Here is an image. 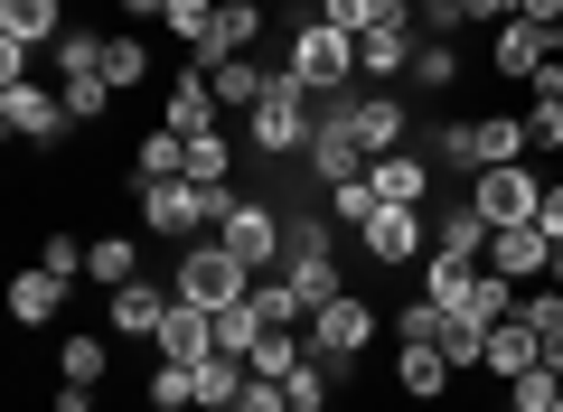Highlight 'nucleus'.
<instances>
[{
    "instance_id": "1",
    "label": "nucleus",
    "mask_w": 563,
    "mask_h": 412,
    "mask_svg": "<svg viewBox=\"0 0 563 412\" xmlns=\"http://www.w3.org/2000/svg\"><path fill=\"white\" fill-rule=\"evenodd\" d=\"M235 207V188H207V178H151L141 188V235H179V244H207Z\"/></svg>"
},
{
    "instance_id": "2",
    "label": "nucleus",
    "mask_w": 563,
    "mask_h": 412,
    "mask_svg": "<svg viewBox=\"0 0 563 412\" xmlns=\"http://www.w3.org/2000/svg\"><path fill=\"white\" fill-rule=\"evenodd\" d=\"M291 76H301V85H310L320 103L357 94V38H347V29H329L320 10H310V20L291 29Z\"/></svg>"
},
{
    "instance_id": "3",
    "label": "nucleus",
    "mask_w": 563,
    "mask_h": 412,
    "mask_svg": "<svg viewBox=\"0 0 563 412\" xmlns=\"http://www.w3.org/2000/svg\"><path fill=\"white\" fill-rule=\"evenodd\" d=\"M320 122H329V132H347V141H357L366 159L404 151V132H413V122H404V94H395V85H357V94L320 103Z\"/></svg>"
},
{
    "instance_id": "4",
    "label": "nucleus",
    "mask_w": 563,
    "mask_h": 412,
    "mask_svg": "<svg viewBox=\"0 0 563 412\" xmlns=\"http://www.w3.org/2000/svg\"><path fill=\"white\" fill-rule=\"evenodd\" d=\"M310 132H320V122H310V85L291 76V66H282V76H273V94H263L254 113H244V141H254L263 159H291V151H310Z\"/></svg>"
},
{
    "instance_id": "5",
    "label": "nucleus",
    "mask_w": 563,
    "mask_h": 412,
    "mask_svg": "<svg viewBox=\"0 0 563 412\" xmlns=\"http://www.w3.org/2000/svg\"><path fill=\"white\" fill-rule=\"evenodd\" d=\"M254 281H263V272H244V263L225 254L217 235H207V244H188V254H179V281H169V291H179L188 310H235Z\"/></svg>"
},
{
    "instance_id": "6",
    "label": "nucleus",
    "mask_w": 563,
    "mask_h": 412,
    "mask_svg": "<svg viewBox=\"0 0 563 412\" xmlns=\"http://www.w3.org/2000/svg\"><path fill=\"white\" fill-rule=\"evenodd\" d=\"M413 47H422L413 0H385V20L357 38V76H366V85H404V76H413Z\"/></svg>"
},
{
    "instance_id": "7",
    "label": "nucleus",
    "mask_w": 563,
    "mask_h": 412,
    "mask_svg": "<svg viewBox=\"0 0 563 412\" xmlns=\"http://www.w3.org/2000/svg\"><path fill=\"white\" fill-rule=\"evenodd\" d=\"M470 207L488 216V235H498V225H536L544 178L526 169V159H507V169H470Z\"/></svg>"
},
{
    "instance_id": "8",
    "label": "nucleus",
    "mask_w": 563,
    "mask_h": 412,
    "mask_svg": "<svg viewBox=\"0 0 563 412\" xmlns=\"http://www.w3.org/2000/svg\"><path fill=\"white\" fill-rule=\"evenodd\" d=\"M217 244L244 263V272H273V263H282V244H291V225H282L273 207H263V197H235V207H225V225H217Z\"/></svg>"
},
{
    "instance_id": "9",
    "label": "nucleus",
    "mask_w": 563,
    "mask_h": 412,
    "mask_svg": "<svg viewBox=\"0 0 563 412\" xmlns=\"http://www.w3.org/2000/svg\"><path fill=\"white\" fill-rule=\"evenodd\" d=\"M366 337H376V310H366L357 291H339L329 310H310V356H320V366H347V356H366Z\"/></svg>"
},
{
    "instance_id": "10",
    "label": "nucleus",
    "mask_w": 563,
    "mask_h": 412,
    "mask_svg": "<svg viewBox=\"0 0 563 412\" xmlns=\"http://www.w3.org/2000/svg\"><path fill=\"white\" fill-rule=\"evenodd\" d=\"M282 281L301 291V310H329V300H339V263H329L320 225H291V244H282Z\"/></svg>"
},
{
    "instance_id": "11",
    "label": "nucleus",
    "mask_w": 563,
    "mask_h": 412,
    "mask_svg": "<svg viewBox=\"0 0 563 412\" xmlns=\"http://www.w3.org/2000/svg\"><path fill=\"white\" fill-rule=\"evenodd\" d=\"M0 132L66 141V132H76V113H66V94H47V85H0Z\"/></svg>"
},
{
    "instance_id": "12",
    "label": "nucleus",
    "mask_w": 563,
    "mask_h": 412,
    "mask_svg": "<svg viewBox=\"0 0 563 412\" xmlns=\"http://www.w3.org/2000/svg\"><path fill=\"white\" fill-rule=\"evenodd\" d=\"M488 272H507V281H554V235H544V225H498V235H488Z\"/></svg>"
},
{
    "instance_id": "13",
    "label": "nucleus",
    "mask_w": 563,
    "mask_h": 412,
    "mask_svg": "<svg viewBox=\"0 0 563 412\" xmlns=\"http://www.w3.org/2000/svg\"><path fill=\"white\" fill-rule=\"evenodd\" d=\"M357 235H366V254H376L385 272H404V263L422 254V207H385V197H376V216H366Z\"/></svg>"
},
{
    "instance_id": "14",
    "label": "nucleus",
    "mask_w": 563,
    "mask_h": 412,
    "mask_svg": "<svg viewBox=\"0 0 563 412\" xmlns=\"http://www.w3.org/2000/svg\"><path fill=\"white\" fill-rule=\"evenodd\" d=\"M366 188H376L385 207H422V197H432V151H385V159H366Z\"/></svg>"
},
{
    "instance_id": "15",
    "label": "nucleus",
    "mask_w": 563,
    "mask_h": 412,
    "mask_svg": "<svg viewBox=\"0 0 563 412\" xmlns=\"http://www.w3.org/2000/svg\"><path fill=\"white\" fill-rule=\"evenodd\" d=\"M161 356H179V366H198V356H217V310H188V300H169L161 337H151Z\"/></svg>"
},
{
    "instance_id": "16",
    "label": "nucleus",
    "mask_w": 563,
    "mask_h": 412,
    "mask_svg": "<svg viewBox=\"0 0 563 412\" xmlns=\"http://www.w3.org/2000/svg\"><path fill=\"white\" fill-rule=\"evenodd\" d=\"M169 300H179V291H161V281H122V291H113V337H161Z\"/></svg>"
},
{
    "instance_id": "17",
    "label": "nucleus",
    "mask_w": 563,
    "mask_h": 412,
    "mask_svg": "<svg viewBox=\"0 0 563 412\" xmlns=\"http://www.w3.org/2000/svg\"><path fill=\"white\" fill-rule=\"evenodd\" d=\"M432 254H442V263H488V216L470 207V197H461V207H442V225H432Z\"/></svg>"
},
{
    "instance_id": "18",
    "label": "nucleus",
    "mask_w": 563,
    "mask_h": 412,
    "mask_svg": "<svg viewBox=\"0 0 563 412\" xmlns=\"http://www.w3.org/2000/svg\"><path fill=\"white\" fill-rule=\"evenodd\" d=\"M0 38H10V47H57L66 38V10H57V0H0Z\"/></svg>"
},
{
    "instance_id": "19",
    "label": "nucleus",
    "mask_w": 563,
    "mask_h": 412,
    "mask_svg": "<svg viewBox=\"0 0 563 412\" xmlns=\"http://www.w3.org/2000/svg\"><path fill=\"white\" fill-rule=\"evenodd\" d=\"M254 38H263V10H254V0H225V10H217V29H207V57H198V76H207L217 57H254Z\"/></svg>"
},
{
    "instance_id": "20",
    "label": "nucleus",
    "mask_w": 563,
    "mask_h": 412,
    "mask_svg": "<svg viewBox=\"0 0 563 412\" xmlns=\"http://www.w3.org/2000/svg\"><path fill=\"white\" fill-rule=\"evenodd\" d=\"M488 375H507V385H517L526 366H544V337L526 329V319H498V329H488V356H479Z\"/></svg>"
},
{
    "instance_id": "21",
    "label": "nucleus",
    "mask_w": 563,
    "mask_h": 412,
    "mask_svg": "<svg viewBox=\"0 0 563 412\" xmlns=\"http://www.w3.org/2000/svg\"><path fill=\"white\" fill-rule=\"evenodd\" d=\"M451 375H461V366H451L442 347H404V356H395V393H413V403H442Z\"/></svg>"
},
{
    "instance_id": "22",
    "label": "nucleus",
    "mask_w": 563,
    "mask_h": 412,
    "mask_svg": "<svg viewBox=\"0 0 563 412\" xmlns=\"http://www.w3.org/2000/svg\"><path fill=\"white\" fill-rule=\"evenodd\" d=\"M57 300H66V272H47V263H29V272L10 281V319H20V329H47Z\"/></svg>"
},
{
    "instance_id": "23",
    "label": "nucleus",
    "mask_w": 563,
    "mask_h": 412,
    "mask_svg": "<svg viewBox=\"0 0 563 412\" xmlns=\"http://www.w3.org/2000/svg\"><path fill=\"white\" fill-rule=\"evenodd\" d=\"M544 57H554V38H544V29H526V20H507V29H498V57H488V66H498V76H517V85H536Z\"/></svg>"
},
{
    "instance_id": "24",
    "label": "nucleus",
    "mask_w": 563,
    "mask_h": 412,
    "mask_svg": "<svg viewBox=\"0 0 563 412\" xmlns=\"http://www.w3.org/2000/svg\"><path fill=\"white\" fill-rule=\"evenodd\" d=\"M161 132H217V85H207V76H179V85H169V113H161Z\"/></svg>"
},
{
    "instance_id": "25",
    "label": "nucleus",
    "mask_w": 563,
    "mask_h": 412,
    "mask_svg": "<svg viewBox=\"0 0 563 412\" xmlns=\"http://www.w3.org/2000/svg\"><path fill=\"white\" fill-rule=\"evenodd\" d=\"M207 85H217V103L254 113V103L273 94V66H254V57H217V66H207Z\"/></svg>"
},
{
    "instance_id": "26",
    "label": "nucleus",
    "mask_w": 563,
    "mask_h": 412,
    "mask_svg": "<svg viewBox=\"0 0 563 412\" xmlns=\"http://www.w3.org/2000/svg\"><path fill=\"white\" fill-rule=\"evenodd\" d=\"M310 169H320V188H347V178H366V151L320 122V132H310Z\"/></svg>"
},
{
    "instance_id": "27",
    "label": "nucleus",
    "mask_w": 563,
    "mask_h": 412,
    "mask_svg": "<svg viewBox=\"0 0 563 412\" xmlns=\"http://www.w3.org/2000/svg\"><path fill=\"white\" fill-rule=\"evenodd\" d=\"M188 375H198V412H235V393H244L254 366H244V356H198Z\"/></svg>"
},
{
    "instance_id": "28",
    "label": "nucleus",
    "mask_w": 563,
    "mask_h": 412,
    "mask_svg": "<svg viewBox=\"0 0 563 412\" xmlns=\"http://www.w3.org/2000/svg\"><path fill=\"white\" fill-rule=\"evenodd\" d=\"M85 272H95L103 291H122V281H141V244L132 235H95L85 244Z\"/></svg>"
},
{
    "instance_id": "29",
    "label": "nucleus",
    "mask_w": 563,
    "mask_h": 412,
    "mask_svg": "<svg viewBox=\"0 0 563 412\" xmlns=\"http://www.w3.org/2000/svg\"><path fill=\"white\" fill-rule=\"evenodd\" d=\"M263 337H273V319H263V310H254V291H244V300H235V310H217V356H254V347H263Z\"/></svg>"
},
{
    "instance_id": "30",
    "label": "nucleus",
    "mask_w": 563,
    "mask_h": 412,
    "mask_svg": "<svg viewBox=\"0 0 563 412\" xmlns=\"http://www.w3.org/2000/svg\"><path fill=\"white\" fill-rule=\"evenodd\" d=\"M404 85H422V94H451V85H461V38H422L413 47V76Z\"/></svg>"
},
{
    "instance_id": "31",
    "label": "nucleus",
    "mask_w": 563,
    "mask_h": 412,
    "mask_svg": "<svg viewBox=\"0 0 563 412\" xmlns=\"http://www.w3.org/2000/svg\"><path fill=\"white\" fill-rule=\"evenodd\" d=\"M103 85H113V94H132V85H151V47H141L132 29H113V38H103Z\"/></svg>"
},
{
    "instance_id": "32",
    "label": "nucleus",
    "mask_w": 563,
    "mask_h": 412,
    "mask_svg": "<svg viewBox=\"0 0 563 412\" xmlns=\"http://www.w3.org/2000/svg\"><path fill=\"white\" fill-rule=\"evenodd\" d=\"M132 178H141V188H151V178H188V141H179V132H141Z\"/></svg>"
},
{
    "instance_id": "33",
    "label": "nucleus",
    "mask_w": 563,
    "mask_h": 412,
    "mask_svg": "<svg viewBox=\"0 0 563 412\" xmlns=\"http://www.w3.org/2000/svg\"><path fill=\"white\" fill-rule=\"evenodd\" d=\"M244 366H254V375H273V385H291V375L310 366V337H291V329H273V337H263L254 356H244Z\"/></svg>"
},
{
    "instance_id": "34",
    "label": "nucleus",
    "mask_w": 563,
    "mask_h": 412,
    "mask_svg": "<svg viewBox=\"0 0 563 412\" xmlns=\"http://www.w3.org/2000/svg\"><path fill=\"white\" fill-rule=\"evenodd\" d=\"M217 10H225V0H169L161 20H169V38H179L188 57H207V29H217Z\"/></svg>"
},
{
    "instance_id": "35",
    "label": "nucleus",
    "mask_w": 563,
    "mask_h": 412,
    "mask_svg": "<svg viewBox=\"0 0 563 412\" xmlns=\"http://www.w3.org/2000/svg\"><path fill=\"white\" fill-rule=\"evenodd\" d=\"M225 169H235V141H225V132H188V178L225 188Z\"/></svg>"
},
{
    "instance_id": "36",
    "label": "nucleus",
    "mask_w": 563,
    "mask_h": 412,
    "mask_svg": "<svg viewBox=\"0 0 563 412\" xmlns=\"http://www.w3.org/2000/svg\"><path fill=\"white\" fill-rule=\"evenodd\" d=\"M151 412H198V375L179 356H161V375H151Z\"/></svg>"
},
{
    "instance_id": "37",
    "label": "nucleus",
    "mask_w": 563,
    "mask_h": 412,
    "mask_svg": "<svg viewBox=\"0 0 563 412\" xmlns=\"http://www.w3.org/2000/svg\"><path fill=\"white\" fill-rule=\"evenodd\" d=\"M395 329H404V347H442L451 310H442V300H432V291H422V300H404V319H395Z\"/></svg>"
},
{
    "instance_id": "38",
    "label": "nucleus",
    "mask_w": 563,
    "mask_h": 412,
    "mask_svg": "<svg viewBox=\"0 0 563 412\" xmlns=\"http://www.w3.org/2000/svg\"><path fill=\"white\" fill-rule=\"evenodd\" d=\"M103 356H113L103 337H66V347H57V366H66V385H103Z\"/></svg>"
},
{
    "instance_id": "39",
    "label": "nucleus",
    "mask_w": 563,
    "mask_h": 412,
    "mask_svg": "<svg viewBox=\"0 0 563 412\" xmlns=\"http://www.w3.org/2000/svg\"><path fill=\"white\" fill-rule=\"evenodd\" d=\"M526 141H536L544 159L563 151V103H554V94H536V103H526Z\"/></svg>"
},
{
    "instance_id": "40",
    "label": "nucleus",
    "mask_w": 563,
    "mask_h": 412,
    "mask_svg": "<svg viewBox=\"0 0 563 412\" xmlns=\"http://www.w3.org/2000/svg\"><path fill=\"white\" fill-rule=\"evenodd\" d=\"M57 94H66V113H76V122H103V103H113V85H103V76H66Z\"/></svg>"
},
{
    "instance_id": "41",
    "label": "nucleus",
    "mask_w": 563,
    "mask_h": 412,
    "mask_svg": "<svg viewBox=\"0 0 563 412\" xmlns=\"http://www.w3.org/2000/svg\"><path fill=\"white\" fill-rule=\"evenodd\" d=\"M320 20H329V29H347V38H366V29L385 20V0H320Z\"/></svg>"
},
{
    "instance_id": "42",
    "label": "nucleus",
    "mask_w": 563,
    "mask_h": 412,
    "mask_svg": "<svg viewBox=\"0 0 563 412\" xmlns=\"http://www.w3.org/2000/svg\"><path fill=\"white\" fill-rule=\"evenodd\" d=\"M329 216H339V225H366V216H376V188H366V178H347V188H329Z\"/></svg>"
},
{
    "instance_id": "43",
    "label": "nucleus",
    "mask_w": 563,
    "mask_h": 412,
    "mask_svg": "<svg viewBox=\"0 0 563 412\" xmlns=\"http://www.w3.org/2000/svg\"><path fill=\"white\" fill-rule=\"evenodd\" d=\"M235 412H291V385H273V375H244Z\"/></svg>"
},
{
    "instance_id": "44",
    "label": "nucleus",
    "mask_w": 563,
    "mask_h": 412,
    "mask_svg": "<svg viewBox=\"0 0 563 412\" xmlns=\"http://www.w3.org/2000/svg\"><path fill=\"white\" fill-rule=\"evenodd\" d=\"M517 319H526L536 337H544V329H563V291H554V281H544V291H526V300H517Z\"/></svg>"
},
{
    "instance_id": "45",
    "label": "nucleus",
    "mask_w": 563,
    "mask_h": 412,
    "mask_svg": "<svg viewBox=\"0 0 563 412\" xmlns=\"http://www.w3.org/2000/svg\"><path fill=\"white\" fill-rule=\"evenodd\" d=\"M413 20L432 29V38H461V29H470V10H461V0H413Z\"/></svg>"
},
{
    "instance_id": "46",
    "label": "nucleus",
    "mask_w": 563,
    "mask_h": 412,
    "mask_svg": "<svg viewBox=\"0 0 563 412\" xmlns=\"http://www.w3.org/2000/svg\"><path fill=\"white\" fill-rule=\"evenodd\" d=\"M38 263H47V272H66V281H76V272H85V244H76V235H47V244H38Z\"/></svg>"
},
{
    "instance_id": "47",
    "label": "nucleus",
    "mask_w": 563,
    "mask_h": 412,
    "mask_svg": "<svg viewBox=\"0 0 563 412\" xmlns=\"http://www.w3.org/2000/svg\"><path fill=\"white\" fill-rule=\"evenodd\" d=\"M461 10H470V29H507L517 20V0H461Z\"/></svg>"
},
{
    "instance_id": "48",
    "label": "nucleus",
    "mask_w": 563,
    "mask_h": 412,
    "mask_svg": "<svg viewBox=\"0 0 563 412\" xmlns=\"http://www.w3.org/2000/svg\"><path fill=\"white\" fill-rule=\"evenodd\" d=\"M517 20H526V29H544V38H554V29H563V0H517Z\"/></svg>"
},
{
    "instance_id": "49",
    "label": "nucleus",
    "mask_w": 563,
    "mask_h": 412,
    "mask_svg": "<svg viewBox=\"0 0 563 412\" xmlns=\"http://www.w3.org/2000/svg\"><path fill=\"white\" fill-rule=\"evenodd\" d=\"M536 225H544V235L563 244V188H544V207H536Z\"/></svg>"
},
{
    "instance_id": "50",
    "label": "nucleus",
    "mask_w": 563,
    "mask_h": 412,
    "mask_svg": "<svg viewBox=\"0 0 563 412\" xmlns=\"http://www.w3.org/2000/svg\"><path fill=\"white\" fill-rule=\"evenodd\" d=\"M526 94H554V103H563V57H544V76L526 85Z\"/></svg>"
},
{
    "instance_id": "51",
    "label": "nucleus",
    "mask_w": 563,
    "mask_h": 412,
    "mask_svg": "<svg viewBox=\"0 0 563 412\" xmlns=\"http://www.w3.org/2000/svg\"><path fill=\"white\" fill-rule=\"evenodd\" d=\"M57 412H95V385H57Z\"/></svg>"
},
{
    "instance_id": "52",
    "label": "nucleus",
    "mask_w": 563,
    "mask_h": 412,
    "mask_svg": "<svg viewBox=\"0 0 563 412\" xmlns=\"http://www.w3.org/2000/svg\"><path fill=\"white\" fill-rule=\"evenodd\" d=\"M113 10H122V20H161L169 0H113Z\"/></svg>"
},
{
    "instance_id": "53",
    "label": "nucleus",
    "mask_w": 563,
    "mask_h": 412,
    "mask_svg": "<svg viewBox=\"0 0 563 412\" xmlns=\"http://www.w3.org/2000/svg\"><path fill=\"white\" fill-rule=\"evenodd\" d=\"M544 366H554V375H563V329H544Z\"/></svg>"
},
{
    "instance_id": "54",
    "label": "nucleus",
    "mask_w": 563,
    "mask_h": 412,
    "mask_svg": "<svg viewBox=\"0 0 563 412\" xmlns=\"http://www.w3.org/2000/svg\"><path fill=\"white\" fill-rule=\"evenodd\" d=\"M291 412H329V403H291Z\"/></svg>"
},
{
    "instance_id": "55",
    "label": "nucleus",
    "mask_w": 563,
    "mask_h": 412,
    "mask_svg": "<svg viewBox=\"0 0 563 412\" xmlns=\"http://www.w3.org/2000/svg\"><path fill=\"white\" fill-rule=\"evenodd\" d=\"M254 10H273V0H254Z\"/></svg>"
},
{
    "instance_id": "56",
    "label": "nucleus",
    "mask_w": 563,
    "mask_h": 412,
    "mask_svg": "<svg viewBox=\"0 0 563 412\" xmlns=\"http://www.w3.org/2000/svg\"><path fill=\"white\" fill-rule=\"evenodd\" d=\"M554 412H563V403H554Z\"/></svg>"
}]
</instances>
